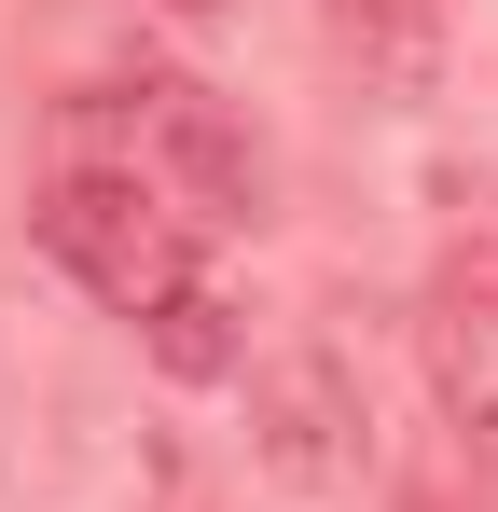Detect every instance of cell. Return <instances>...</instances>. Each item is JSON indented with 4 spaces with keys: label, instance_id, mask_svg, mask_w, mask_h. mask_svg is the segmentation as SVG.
Returning a JSON list of instances; mask_svg holds the SVG:
<instances>
[{
    "label": "cell",
    "instance_id": "cell-3",
    "mask_svg": "<svg viewBox=\"0 0 498 512\" xmlns=\"http://www.w3.org/2000/svg\"><path fill=\"white\" fill-rule=\"evenodd\" d=\"M415 360H429V402H443V429H457V443L498 471V236L443 250L429 305H415Z\"/></svg>",
    "mask_w": 498,
    "mask_h": 512
},
{
    "label": "cell",
    "instance_id": "cell-2",
    "mask_svg": "<svg viewBox=\"0 0 498 512\" xmlns=\"http://www.w3.org/2000/svg\"><path fill=\"white\" fill-rule=\"evenodd\" d=\"M111 125H125V167L166 180L194 222H249L263 208V167H249L236 111L208 84H180V70H139V84H111Z\"/></svg>",
    "mask_w": 498,
    "mask_h": 512
},
{
    "label": "cell",
    "instance_id": "cell-1",
    "mask_svg": "<svg viewBox=\"0 0 498 512\" xmlns=\"http://www.w3.org/2000/svg\"><path fill=\"white\" fill-rule=\"evenodd\" d=\"M28 222H42V250L70 263V277L111 305V319H153V305H180V291H194V236H208V222H194L166 180H139L125 153H83V167H56Z\"/></svg>",
    "mask_w": 498,
    "mask_h": 512
},
{
    "label": "cell",
    "instance_id": "cell-7",
    "mask_svg": "<svg viewBox=\"0 0 498 512\" xmlns=\"http://www.w3.org/2000/svg\"><path fill=\"white\" fill-rule=\"evenodd\" d=\"M180 14H208V0H180Z\"/></svg>",
    "mask_w": 498,
    "mask_h": 512
},
{
    "label": "cell",
    "instance_id": "cell-4",
    "mask_svg": "<svg viewBox=\"0 0 498 512\" xmlns=\"http://www.w3.org/2000/svg\"><path fill=\"white\" fill-rule=\"evenodd\" d=\"M360 374L332 360V346H291V360H263L249 374V443H263V471L277 485H346L360 471Z\"/></svg>",
    "mask_w": 498,
    "mask_h": 512
},
{
    "label": "cell",
    "instance_id": "cell-5",
    "mask_svg": "<svg viewBox=\"0 0 498 512\" xmlns=\"http://www.w3.org/2000/svg\"><path fill=\"white\" fill-rule=\"evenodd\" d=\"M443 28H457V0H346V42H360V70L374 84H429L443 70Z\"/></svg>",
    "mask_w": 498,
    "mask_h": 512
},
{
    "label": "cell",
    "instance_id": "cell-6",
    "mask_svg": "<svg viewBox=\"0 0 498 512\" xmlns=\"http://www.w3.org/2000/svg\"><path fill=\"white\" fill-rule=\"evenodd\" d=\"M139 346H153V360H166V374H180V388H208V374H236V360H249V333H236V305H222L208 277H194L180 305H153V319H139Z\"/></svg>",
    "mask_w": 498,
    "mask_h": 512
}]
</instances>
